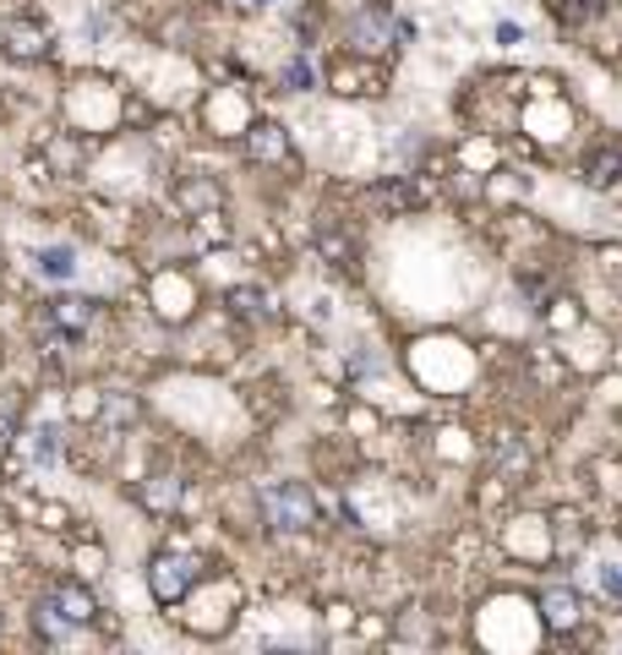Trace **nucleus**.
<instances>
[{"instance_id": "nucleus-1", "label": "nucleus", "mask_w": 622, "mask_h": 655, "mask_svg": "<svg viewBox=\"0 0 622 655\" xmlns=\"http://www.w3.org/2000/svg\"><path fill=\"white\" fill-rule=\"evenodd\" d=\"M262 514L273 530H284V535H301L317 524V497H311V486L301 481H268L262 486Z\"/></svg>"}, {"instance_id": "nucleus-2", "label": "nucleus", "mask_w": 622, "mask_h": 655, "mask_svg": "<svg viewBox=\"0 0 622 655\" xmlns=\"http://www.w3.org/2000/svg\"><path fill=\"white\" fill-rule=\"evenodd\" d=\"M197 580H202V557H191V552H159L148 563V590L159 606H181Z\"/></svg>"}, {"instance_id": "nucleus-3", "label": "nucleus", "mask_w": 622, "mask_h": 655, "mask_svg": "<svg viewBox=\"0 0 622 655\" xmlns=\"http://www.w3.org/2000/svg\"><path fill=\"white\" fill-rule=\"evenodd\" d=\"M399 39H410V22H399L388 6H361V11L350 17V50H355V56H382V50H393Z\"/></svg>"}, {"instance_id": "nucleus-4", "label": "nucleus", "mask_w": 622, "mask_h": 655, "mask_svg": "<svg viewBox=\"0 0 622 655\" xmlns=\"http://www.w3.org/2000/svg\"><path fill=\"white\" fill-rule=\"evenodd\" d=\"M0 50L11 61H44L50 56V28L39 17H6L0 22Z\"/></svg>"}, {"instance_id": "nucleus-5", "label": "nucleus", "mask_w": 622, "mask_h": 655, "mask_svg": "<svg viewBox=\"0 0 622 655\" xmlns=\"http://www.w3.org/2000/svg\"><path fill=\"white\" fill-rule=\"evenodd\" d=\"M535 606H541V623H546V634H573V628H579V617H584V601H579V590H568V585H546Z\"/></svg>"}, {"instance_id": "nucleus-6", "label": "nucleus", "mask_w": 622, "mask_h": 655, "mask_svg": "<svg viewBox=\"0 0 622 655\" xmlns=\"http://www.w3.org/2000/svg\"><path fill=\"white\" fill-rule=\"evenodd\" d=\"M44 601L56 606V617H61V623H71V628H88V623L99 617V601H93L82 585H56Z\"/></svg>"}, {"instance_id": "nucleus-7", "label": "nucleus", "mask_w": 622, "mask_h": 655, "mask_svg": "<svg viewBox=\"0 0 622 655\" xmlns=\"http://www.w3.org/2000/svg\"><path fill=\"white\" fill-rule=\"evenodd\" d=\"M247 153L257 164H284V159H290V131L273 127V121H257V127L247 131Z\"/></svg>"}, {"instance_id": "nucleus-8", "label": "nucleus", "mask_w": 622, "mask_h": 655, "mask_svg": "<svg viewBox=\"0 0 622 655\" xmlns=\"http://www.w3.org/2000/svg\"><path fill=\"white\" fill-rule=\"evenodd\" d=\"M584 181L595 192H618L622 187V148H590L584 153Z\"/></svg>"}, {"instance_id": "nucleus-9", "label": "nucleus", "mask_w": 622, "mask_h": 655, "mask_svg": "<svg viewBox=\"0 0 622 655\" xmlns=\"http://www.w3.org/2000/svg\"><path fill=\"white\" fill-rule=\"evenodd\" d=\"M137 497H142V508H153V514H170V508L181 503V475H170V470H164V475H148Z\"/></svg>"}, {"instance_id": "nucleus-10", "label": "nucleus", "mask_w": 622, "mask_h": 655, "mask_svg": "<svg viewBox=\"0 0 622 655\" xmlns=\"http://www.w3.org/2000/svg\"><path fill=\"white\" fill-rule=\"evenodd\" d=\"M33 273L50 279V284H66V279H77V252H71V246H44V252L33 258Z\"/></svg>"}, {"instance_id": "nucleus-11", "label": "nucleus", "mask_w": 622, "mask_h": 655, "mask_svg": "<svg viewBox=\"0 0 622 655\" xmlns=\"http://www.w3.org/2000/svg\"><path fill=\"white\" fill-rule=\"evenodd\" d=\"M546 11L558 22H568V28H584V22H595L606 11V0H546Z\"/></svg>"}, {"instance_id": "nucleus-12", "label": "nucleus", "mask_w": 622, "mask_h": 655, "mask_svg": "<svg viewBox=\"0 0 622 655\" xmlns=\"http://www.w3.org/2000/svg\"><path fill=\"white\" fill-rule=\"evenodd\" d=\"M28 458H33L39 470H50V464L61 458V432H56V426H39V432H28Z\"/></svg>"}, {"instance_id": "nucleus-13", "label": "nucleus", "mask_w": 622, "mask_h": 655, "mask_svg": "<svg viewBox=\"0 0 622 655\" xmlns=\"http://www.w3.org/2000/svg\"><path fill=\"white\" fill-rule=\"evenodd\" d=\"M317 252L328 262H339V268H350V262H355V241H350L344 230H322V235H317Z\"/></svg>"}, {"instance_id": "nucleus-14", "label": "nucleus", "mask_w": 622, "mask_h": 655, "mask_svg": "<svg viewBox=\"0 0 622 655\" xmlns=\"http://www.w3.org/2000/svg\"><path fill=\"white\" fill-rule=\"evenodd\" d=\"M56 323H61L66 333H82V328L93 323V301H61V306H56Z\"/></svg>"}, {"instance_id": "nucleus-15", "label": "nucleus", "mask_w": 622, "mask_h": 655, "mask_svg": "<svg viewBox=\"0 0 622 655\" xmlns=\"http://www.w3.org/2000/svg\"><path fill=\"white\" fill-rule=\"evenodd\" d=\"M230 306H235V312H241V318H268V312H273V306H268V295H262V290H230Z\"/></svg>"}, {"instance_id": "nucleus-16", "label": "nucleus", "mask_w": 622, "mask_h": 655, "mask_svg": "<svg viewBox=\"0 0 622 655\" xmlns=\"http://www.w3.org/2000/svg\"><path fill=\"white\" fill-rule=\"evenodd\" d=\"M377 202L399 213V208H415V202H421V192H415V181H393V187H382V192H377Z\"/></svg>"}, {"instance_id": "nucleus-17", "label": "nucleus", "mask_w": 622, "mask_h": 655, "mask_svg": "<svg viewBox=\"0 0 622 655\" xmlns=\"http://www.w3.org/2000/svg\"><path fill=\"white\" fill-rule=\"evenodd\" d=\"M33 623H39V634H44V639H66V634H71V623H61V617H56V606H50V601H39Z\"/></svg>"}, {"instance_id": "nucleus-18", "label": "nucleus", "mask_w": 622, "mask_h": 655, "mask_svg": "<svg viewBox=\"0 0 622 655\" xmlns=\"http://www.w3.org/2000/svg\"><path fill=\"white\" fill-rule=\"evenodd\" d=\"M284 82H290V93H307L311 82H317V77H311V61H290L284 66Z\"/></svg>"}, {"instance_id": "nucleus-19", "label": "nucleus", "mask_w": 622, "mask_h": 655, "mask_svg": "<svg viewBox=\"0 0 622 655\" xmlns=\"http://www.w3.org/2000/svg\"><path fill=\"white\" fill-rule=\"evenodd\" d=\"M601 590H606V595H618V601H622V574L612 568V563H601Z\"/></svg>"}, {"instance_id": "nucleus-20", "label": "nucleus", "mask_w": 622, "mask_h": 655, "mask_svg": "<svg viewBox=\"0 0 622 655\" xmlns=\"http://www.w3.org/2000/svg\"><path fill=\"white\" fill-rule=\"evenodd\" d=\"M519 39V22H498V44H513Z\"/></svg>"}]
</instances>
